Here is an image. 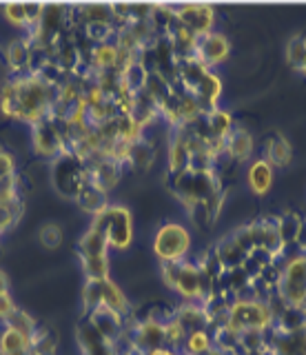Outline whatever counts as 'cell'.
I'll return each instance as SVG.
<instances>
[{
	"mask_svg": "<svg viewBox=\"0 0 306 355\" xmlns=\"http://www.w3.org/2000/svg\"><path fill=\"white\" fill-rule=\"evenodd\" d=\"M14 80L18 89V109H20L18 122L34 127L45 118H49V111L53 103L58 100V87L42 83L38 76L31 73L14 76Z\"/></svg>",
	"mask_w": 306,
	"mask_h": 355,
	"instance_id": "6da1fadb",
	"label": "cell"
},
{
	"mask_svg": "<svg viewBox=\"0 0 306 355\" xmlns=\"http://www.w3.org/2000/svg\"><path fill=\"white\" fill-rule=\"evenodd\" d=\"M51 182L56 193L62 198H75L84 182H89V171H87L84 160L80 155L62 153L51 162Z\"/></svg>",
	"mask_w": 306,
	"mask_h": 355,
	"instance_id": "7a4b0ae2",
	"label": "cell"
},
{
	"mask_svg": "<svg viewBox=\"0 0 306 355\" xmlns=\"http://www.w3.org/2000/svg\"><path fill=\"white\" fill-rule=\"evenodd\" d=\"M191 242L189 229L171 220L158 227L153 238V253L160 262H182L189 258Z\"/></svg>",
	"mask_w": 306,
	"mask_h": 355,
	"instance_id": "3957f363",
	"label": "cell"
},
{
	"mask_svg": "<svg viewBox=\"0 0 306 355\" xmlns=\"http://www.w3.org/2000/svg\"><path fill=\"white\" fill-rule=\"evenodd\" d=\"M228 327L237 333L242 331H269L273 327V315L267 302L255 297H235L228 309Z\"/></svg>",
	"mask_w": 306,
	"mask_h": 355,
	"instance_id": "277c9868",
	"label": "cell"
},
{
	"mask_svg": "<svg viewBox=\"0 0 306 355\" xmlns=\"http://www.w3.org/2000/svg\"><path fill=\"white\" fill-rule=\"evenodd\" d=\"M278 295L289 306H302L306 300V253L289 255L282 266Z\"/></svg>",
	"mask_w": 306,
	"mask_h": 355,
	"instance_id": "5b68a950",
	"label": "cell"
},
{
	"mask_svg": "<svg viewBox=\"0 0 306 355\" xmlns=\"http://www.w3.org/2000/svg\"><path fill=\"white\" fill-rule=\"evenodd\" d=\"M129 331H131V344H134V351L138 355H149L156 353L160 349H165V324L158 320H140V322H129Z\"/></svg>",
	"mask_w": 306,
	"mask_h": 355,
	"instance_id": "8992f818",
	"label": "cell"
},
{
	"mask_svg": "<svg viewBox=\"0 0 306 355\" xmlns=\"http://www.w3.org/2000/svg\"><path fill=\"white\" fill-rule=\"evenodd\" d=\"M31 149H34L38 158L51 160V162L64 153L62 138L51 118H45L42 122H38V125L31 127Z\"/></svg>",
	"mask_w": 306,
	"mask_h": 355,
	"instance_id": "52a82bcc",
	"label": "cell"
},
{
	"mask_svg": "<svg viewBox=\"0 0 306 355\" xmlns=\"http://www.w3.org/2000/svg\"><path fill=\"white\" fill-rule=\"evenodd\" d=\"M109 249L127 251L134 242V218L125 205H111V225L107 231Z\"/></svg>",
	"mask_w": 306,
	"mask_h": 355,
	"instance_id": "ba28073f",
	"label": "cell"
},
{
	"mask_svg": "<svg viewBox=\"0 0 306 355\" xmlns=\"http://www.w3.org/2000/svg\"><path fill=\"white\" fill-rule=\"evenodd\" d=\"M269 355H306V327L298 331H267Z\"/></svg>",
	"mask_w": 306,
	"mask_h": 355,
	"instance_id": "9c48e42d",
	"label": "cell"
},
{
	"mask_svg": "<svg viewBox=\"0 0 306 355\" xmlns=\"http://www.w3.org/2000/svg\"><path fill=\"white\" fill-rule=\"evenodd\" d=\"M176 16L184 27H189L195 36L202 38L215 27V9L209 5H178Z\"/></svg>",
	"mask_w": 306,
	"mask_h": 355,
	"instance_id": "30bf717a",
	"label": "cell"
},
{
	"mask_svg": "<svg viewBox=\"0 0 306 355\" xmlns=\"http://www.w3.org/2000/svg\"><path fill=\"white\" fill-rule=\"evenodd\" d=\"M228 55H231V40H228L224 33L211 31L198 40V60L204 62L209 69L222 64Z\"/></svg>",
	"mask_w": 306,
	"mask_h": 355,
	"instance_id": "8fae6325",
	"label": "cell"
},
{
	"mask_svg": "<svg viewBox=\"0 0 306 355\" xmlns=\"http://www.w3.org/2000/svg\"><path fill=\"white\" fill-rule=\"evenodd\" d=\"M173 291L182 297V302H200L202 300V271L193 260L187 258L180 262L178 282Z\"/></svg>",
	"mask_w": 306,
	"mask_h": 355,
	"instance_id": "7c38bea8",
	"label": "cell"
},
{
	"mask_svg": "<svg viewBox=\"0 0 306 355\" xmlns=\"http://www.w3.org/2000/svg\"><path fill=\"white\" fill-rule=\"evenodd\" d=\"M87 318H89L91 324L100 331L105 342L111 344V347L120 340V336H123V331H125V318H120L118 313H114V311H109L105 306H98Z\"/></svg>",
	"mask_w": 306,
	"mask_h": 355,
	"instance_id": "4fadbf2b",
	"label": "cell"
},
{
	"mask_svg": "<svg viewBox=\"0 0 306 355\" xmlns=\"http://www.w3.org/2000/svg\"><path fill=\"white\" fill-rule=\"evenodd\" d=\"M226 149H224V155L233 164H242L246 162L251 155H253V149H255V142H253V136L249 133V129L235 125L233 131L226 136Z\"/></svg>",
	"mask_w": 306,
	"mask_h": 355,
	"instance_id": "5bb4252c",
	"label": "cell"
},
{
	"mask_svg": "<svg viewBox=\"0 0 306 355\" xmlns=\"http://www.w3.org/2000/svg\"><path fill=\"white\" fill-rule=\"evenodd\" d=\"M191 153L187 147V138H184L182 129H171L169 138V149H167V171L178 175L189 169Z\"/></svg>",
	"mask_w": 306,
	"mask_h": 355,
	"instance_id": "9a60e30c",
	"label": "cell"
},
{
	"mask_svg": "<svg viewBox=\"0 0 306 355\" xmlns=\"http://www.w3.org/2000/svg\"><path fill=\"white\" fill-rule=\"evenodd\" d=\"M123 169L125 166L120 162H116L111 158H105L100 162H96L93 166H89L87 171H89V182L96 184L98 189H102L105 193H109L111 189L118 187L120 178H123Z\"/></svg>",
	"mask_w": 306,
	"mask_h": 355,
	"instance_id": "2e32d148",
	"label": "cell"
},
{
	"mask_svg": "<svg viewBox=\"0 0 306 355\" xmlns=\"http://www.w3.org/2000/svg\"><path fill=\"white\" fill-rule=\"evenodd\" d=\"M29 51H31V42H29L27 36L14 38L5 47V62L9 67V71H12V76H23V73H27Z\"/></svg>",
	"mask_w": 306,
	"mask_h": 355,
	"instance_id": "e0dca14e",
	"label": "cell"
},
{
	"mask_svg": "<svg viewBox=\"0 0 306 355\" xmlns=\"http://www.w3.org/2000/svg\"><path fill=\"white\" fill-rule=\"evenodd\" d=\"M246 184L255 196H267L273 184V166L264 158H255L246 169Z\"/></svg>",
	"mask_w": 306,
	"mask_h": 355,
	"instance_id": "ac0fdd59",
	"label": "cell"
},
{
	"mask_svg": "<svg viewBox=\"0 0 306 355\" xmlns=\"http://www.w3.org/2000/svg\"><path fill=\"white\" fill-rule=\"evenodd\" d=\"M102 306L109 309V311H114V313H118L120 318H125V320L131 315V311H134V306H131V302H129V297L123 291V286L116 284L111 277L102 282Z\"/></svg>",
	"mask_w": 306,
	"mask_h": 355,
	"instance_id": "d6986e66",
	"label": "cell"
},
{
	"mask_svg": "<svg viewBox=\"0 0 306 355\" xmlns=\"http://www.w3.org/2000/svg\"><path fill=\"white\" fill-rule=\"evenodd\" d=\"M173 318H176L180 324L184 327V331H200V329H209V320H206V313L200 302H182L173 311Z\"/></svg>",
	"mask_w": 306,
	"mask_h": 355,
	"instance_id": "ffe728a7",
	"label": "cell"
},
{
	"mask_svg": "<svg viewBox=\"0 0 306 355\" xmlns=\"http://www.w3.org/2000/svg\"><path fill=\"white\" fill-rule=\"evenodd\" d=\"M273 169L276 166H289L291 160H293V149H291V144L289 140L280 136V133H273V136L264 142V155H262Z\"/></svg>",
	"mask_w": 306,
	"mask_h": 355,
	"instance_id": "44dd1931",
	"label": "cell"
},
{
	"mask_svg": "<svg viewBox=\"0 0 306 355\" xmlns=\"http://www.w3.org/2000/svg\"><path fill=\"white\" fill-rule=\"evenodd\" d=\"M156 153H158L156 142L149 140V138H142V140L131 144L127 164L136 171H149L153 166V162H156Z\"/></svg>",
	"mask_w": 306,
	"mask_h": 355,
	"instance_id": "7402d4cb",
	"label": "cell"
},
{
	"mask_svg": "<svg viewBox=\"0 0 306 355\" xmlns=\"http://www.w3.org/2000/svg\"><path fill=\"white\" fill-rule=\"evenodd\" d=\"M109 193H105L102 189H98L96 184L91 182H84L82 189L78 191V196H75V205H78V209L82 211V214L87 216H96L98 211H102L107 205H109Z\"/></svg>",
	"mask_w": 306,
	"mask_h": 355,
	"instance_id": "603a6c76",
	"label": "cell"
},
{
	"mask_svg": "<svg viewBox=\"0 0 306 355\" xmlns=\"http://www.w3.org/2000/svg\"><path fill=\"white\" fill-rule=\"evenodd\" d=\"M215 247V253H217V258H220L222 266H224V271L228 269H240V266L244 264L246 260V251L240 247V244L235 242V238L228 233V236H224L217 244H213Z\"/></svg>",
	"mask_w": 306,
	"mask_h": 355,
	"instance_id": "cb8c5ba5",
	"label": "cell"
},
{
	"mask_svg": "<svg viewBox=\"0 0 306 355\" xmlns=\"http://www.w3.org/2000/svg\"><path fill=\"white\" fill-rule=\"evenodd\" d=\"M75 253H78V258H96V255H109V240L105 233L96 231V229H87L78 244H75Z\"/></svg>",
	"mask_w": 306,
	"mask_h": 355,
	"instance_id": "d4e9b609",
	"label": "cell"
},
{
	"mask_svg": "<svg viewBox=\"0 0 306 355\" xmlns=\"http://www.w3.org/2000/svg\"><path fill=\"white\" fill-rule=\"evenodd\" d=\"M75 342H78L82 355L91 353V351L100 349V347H105V344H107L105 338L100 336V331H98L89 322V318H82L78 322V327H75Z\"/></svg>",
	"mask_w": 306,
	"mask_h": 355,
	"instance_id": "484cf974",
	"label": "cell"
},
{
	"mask_svg": "<svg viewBox=\"0 0 306 355\" xmlns=\"http://www.w3.org/2000/svg\"><path fill=\"white\" fill-rule=\"evenodd\" d=\"M0 114L9 120L18 122L20 109H18V89H16L14 76L5 78V83L0 85Z\"/></svg>",
	"mask_w": 306,
	"mask_h": 355,
	"instance_id": "4316f807",
	"label": "cell"
},
{
	"mask_svg": "<svg viewBox=\"0 0 306 355\" xmlns=\"http://www.w3.org/2000/svg\"><path fill=\"white\" fill-rule=\"evenodd\" d=\"M206 127H209V133L211 138H220V140H226L228 133L233 131L235 122H233V116L228 114L226 109L222 107H215L211 114H206Z\"/></svg>",
	"mask_w": 306,
	"mask_h": 355,
	"instance_id": "83f0119b",
	"label": "cell"
},
{
	"mask_svg": "<svg viewBox=\"0 0 306 355\" xmlns=\"http://www.w3.org/2000/svg\"><path fill=\"white\" fill-rule=\"evenodd\" d=\"M31 355H56L58 353V333L47 324H40L38 333L31 338Z\"/></svg>",
	"mask_w": 306,
	"mask_h": 355,
	"instance_id": "f1b7e54d",
	"label": "cell"
},
{
	"mask_svg": "<svg viewBox=\"0 0 306 355\" xmlns=\"http://www.w3.org/2000/svg\"><path fill=\"white\" fill-rule=\"evenodd\" d=\"M302 218L300 214H293V211H287V214L282 216H276V222H278V236L282 240L284 247H295V240H298V231H300V225H302Z\"/></svg>",
	"mask_w": 306,
	"mask_h": 355,
	"instance_id": "f546056e",
	"label": "cell"
},
{
	"mask_svg": "<svg viewBox=\"0 0 306 355\" xmlns=\"http://www.w3.org/2000/svg\"><path fill=\"white\" fill-rule=\"evenodd\" d=\"M213 349V338L209 329H200V331H191L184 338V344L180 353L182 355H204Z\"/></svg>",
	"mask_w": 306,
	"mask_h": 355,
	"instance_id": "4dcf8cb0",
	"label": "cell"
},
{
	"mask_svg": "<svg viewBox=\"0 0 306 355\" xmlns=\"http://www.w3.org/2000/svg\"><path fill=\"white\" fill-rule=\"evenodd\" d=\"M84 280H109L111 275V258L109 255H96V258H82L80 260Z\"/></svg>",
	"mask_w": 306,
	"mask_h": 355,
	"instance_id": "1f68e13d",
	"label": "cell"
},
{
	"mask_svg": "<svg viewBox=\"0 0 306 355\" xmlns=\"http://www.w3.org/2000/svg\"><path fill=\"white\" fill-rule=\"evenodd\" d=\"M306 327V315L300 306H284L280 313L273 318V329L276 331H298Z\"/></svg>",
	"mask_w": 306,
	"mask_h": 355,
	"instance_id": "d6a6232c",
	"label": "cell"
},
{
	"mask_svg": "<svg viewBox=\"0 0 306 355\" xmlns=\"http://www.w3.org/2000/svg\"><path fill=\"white\" fill-rule=\"evenodd\" d=\"M29 347H31V342L25 336H20L18 331L3 324V329H0V353L18 355V353H27Z\"/></svg>",
	"mask_w": 306,
	"mask_h": 355,
	"instance_id": "836d02e7",
	"label": "cell"
},
{
	"mask_svg": "<svg viewBox=\"0 0 306 355\" xmlns=\"http://www.w3.org/2000/svg\"><path fill=\"white\" fill-rule=\"evenodd\" d=\"M5 327L18 331L20 336H25V338L31 342V338H34L36 333H38V329H40V322H36L34 315L27 313L25 309H20V306H18V309L14 311V313H12V318H9V320L5 322Z\"/></svg>",
	"mask_w": 306,
	"mask_h": 355,
	"instance_id": "e575fe53",
	"label": "cell"
},
{
	"mask_svg": "<svg viewBox=\"0 0 306 355\" xmlns=\"http://www.w3.org/2000/svg\"><path fill=\"white\" fill-rule=\"evenodd\" d=\"M211 338H213V349H217L220 353H224V355L237 353V347H240V333H237L235 329H231L228 324L211 329Z\"/></svg>",
	"mask_w": 306,
	"mask_h": 355,
	"instance_id": "d590c367",
	"label": "cell"
},
{
	"mask_svg": "<svg viewBox=\"0 0 306 355\" xmlns=\"http://www.w3.org/2000/svg\"><path fill=\"white\" fill-rule=\"evenodd\" d=\"M147 78H149V69L140 60L131 62L127 69L123 71V89L129 94H138L145 89L147 85Z\"/></svg>",
	"mask_w": 306,
	"mask_h": 355,
	"instance_id": "8d00e7d4",
	"label": "cell"
},
{
	"mask_svg": "<svg viewBox=\"0 0 306 355\" xmlns=\"http://www.w3.org/2000/svg\"><path fill=\"white\" fill-rule=\"evenodd\" d=\"M116 58H118V44L116 40H109L93 47V69L96 71H109L116 69Z\"/></svg>",
	"mask_w": 306,
	"mask_h": 355,
	"instance_id": "74e56055",
	"label": "cell"
},
{
	"mask_svg": "<svg viewBox=\"0 0 306 355\" xmlns=\"http://www.w3.org/2000/svg\"><path fill=\"white\" fill-rule=\"evenodd\" d=\"M102 282L100 280H84V286H82V291H80L84 318L89 315L91 311H96L98 306H102Z\"/></svg>",
	"mask_w": 306,
	"mask_h": 355,
	"instance_id": "f35d334b",
	"label": "cell"
},
{
	"mask_svg": "<svg viewBox=\"0 0 306 355\" xmlns=\"http://www.w3.org/2000/svg\"><path fill=\"white\" fill-rule=\"evenodd\" d=\"M284 55H287V62H289L291 69L304 73V64H306V38L304 36H293L287 42Z\"/></svg>",
	"mask_w": 306,
	"mask_h": 355,
	"instance_id": "ab89813d",
	"label": "cell"
},
{
	"mask_svg": "<svg viewBox=\"0 0 306 355\" xmlns=\"http://www.w3.org/2000/svg\"><path fill=\"white\" fill-rule=\"evenodd\" d=\"M38 240L47 251H56L64 240V231L58 222H45V225L38 229Z\"/></svg>",
	"mask_w": 306,
	"mask_h": 355,
	"instance_id": "60d3db41",
	"label": "cell"
},
{
	"mask_svg": "<svg viewBox=\"0 0 306 355\" xmlns=\"http://www.w3.org/2000/svg\"><path fill=\"white\" fill-rule=\"evenodd\" d=\"M184 338H187V331H184V327L176 318L165 322V349L180 351L184 344Z\"/></svg>",
	"mask_w": 306,
	"mask_h": 355,
	"instance_id": "b9f144b4",
	"label": "cell"
},
{
	"mask_svg": "<svg viewBox=\"0 0 306 355\" xmlns=\"http://www.w3.org/2000/svg\"><path fill=\"white\" fill-rule=\"evenodd\" d=\"M178 273H180V262H160V280L171 291L176 288Z\"/></svg>",
	"mask_w": 306,
	"mask_h": 355,
	"instance_id": "7bdbcfd3",
	"label": "cell"
},
{
	"mask_svg": "<svg viewBox=\"0 0 306 355\" xmlns=\"http://www.w3.org/2000/svg\"><path fill=\"white\" fill-rule=\"evenodd\" d=\"M3 16L9 25H14L18 29H25V5H18V3H12V5H5L3 7Z\"/></svg>",
	"mask_w": 306,
	"mask_h": 355,
	"instance_id": "ee69618b",
	"label": "cell"
},
{
	"mask_svg": "<svg viewBox=\"0 0 306 355\" xmlns=\"http://www.w3.org/2000/svg\"><path fill=\"white\" fill-rule=\"evenodd\" d=\"M18 173V164H16V155L0 149V180H7V178H14Z\"/></svg>",
	"mask_w": 306,
	"mask_h": 355,
	"instance_id": "f6af8a7d",
	"label": "cell"
},
{
	"mask_svg": "<svg viewBox=\"0 0 306 355\" xmlns=\"http://www.w3.org/2000/svg\"><path fill=\"white\" fill-rule=\"evenodd\" d=\"M231 236L235 238V242L240 244V247H242L246 253H251L255 249V242H253V233H251V227H249V222L246 225H242V227H237Z\"/></svg>",
	"mask_w": 306,
	"mask_h": 355,
	"instance_id": "bcb514c9",
	"label": "cell"
},
{
	"mask_svg": "<svg viewBox=\"0 0 306 355\" xmlns=\"http://www.w3.org/2000/svg\"><path fill=\"white\" fill-rule=\"evenodd\" d=\"M45 5H25V31H34L40 25Z\"/></svg>",
	"mask_w": 306,
	"mask_h": 355,
	"instance_id": "7dc6e473",
	"label": "cell"
},
{
	"mask_svg": "<svg viewBox=\"0 0 306 355\" xmlns=\"http://www.w3.org/2000/svg\"><path fill=\"white\" fill-rule=\"evenodd\" d=\"M18 309V304L14 302L12 293H3L0 295V324H5V322L12 318V313Z\"/></svg>",
	"mask_w": 306,
	"mask_h": 355,
	"instance_id": "c3c4849f",
	"label": "cell"
},
{
	"mask_svg": "<svg viewBox=\"0 0 306 355\" xmlns=\"http://www.w3.org/2000/svg\"><path fill=\"white\" fill-rule=\"evenodd\" d=\"M18 225V218L14 216V211L7 205H0V236L7 233L9 229H14Z\"/></svg>",
	"mask_w": 306,
	"mask_h": 355,
	"instance_id": "681fc988",
	"label": "cell"
},
{
	"mask_svg": "<svg viewBox=\"0 0 306 355\" xmlns=\"http://www.w3.org/2000/svg\"><path fill=\"white\" fill-rule=\"evenodd\" d=\"M295 247L300 249V253L306 251V218H302V225H300V231H298V240H295Z\"/></svg>",
	"mask_w": 306,
	"mask_h": 355,
	"instance_id": "f907efd6",
	"label": "cell"
},
{
	"mask_svg": "<svg viewBox=\"0 0 306 355\" xmlns=\"http://www.w3.org/2000/svg\"><path fill=\"white\" fill-rule=\"evenodd\" d=\"M3 293H9V277L3 269H0V295Z\"/></svg>",
	"mask_w": 306,
	"mask_h": 355,
	"instance_id": "816d5d0a",
	"label": "cell"
},
{
	"mask_svg": "<svg viewBox=\"0 0 306 355\" xmlns=\"http://www.w3.org/2000/svg\"><path fill=\"white\" fill-rule=\"evenodd\" d=\"M204 355H224V353H220V351H217V349H211L209 353H204Z\"/></svg>",
	"mask_w": 306,
	"mask_h": 355,
	"instance_id": "f5cc1de1",
	"label": "cell"
},
{
	"mask_svg": "<svg viewBox=\"0 0 306 355\" xmlns=\"http://www.w3.org/2000/svg\"><path fill=\"white\" fill-rule=\"evenodd\" d=\"M18 355H31V353H29V351H27V353H18Z\"/></svg>",
	"mask_w": 306,
	"mask_h": 355,
	"instance_id": "db71d44e",
	"label": "cell"
},
{
	"mask_svg": "<svg viewBox=\"0 0 306 355\" xmlns=\"http://www.w3.org/2000/svg\"><path fill=\"white\" fill-rule=\"evenodd\" d=\"M304 73H306V64H304Z\"/></svg>",
	"mask_w": 306,
	"mask_h": 355,
	"instance_id": "11a10c76",
	"label": "cell"
},
{
	"mask_svg": "<svg viewBox=\"0 0 306 355\" xmlns=\"http://www.w3.org/2000/svg\"><path fill=\"white\" fill-rule=\"evenodd\" d=\"M231 355H240V353H231Z\"/></svg>",
	"mask_w": 306,
	"mask_h": 355,
	"instance_id": "9f6ffc18",
	"label": "cell"
},
{
	"mask_svg": "<svg viewBox=\"0 0 306 355\" xmlns=\"http://www.w3.org/2000/svg\"><path fill=\"white\" fill-rule=\"evenodd\" d=\"M0 355H3V353H0Z\"/></svg>",
	"mask_w": 306,
	"mask_h": 355,
	"instance_id": "6f0895ef",
	"label": "cell"
},
{
	"mask_svg": "<svg viewBox=\"0 0 306 355\" xmlns=\"http://www.w3.org/2000/svg\"><path fill=\"white\" fill-rule=\"evenodd\" d=\"M304 253H306V251H304Z\"/></svg>",
	"mask_w": 306,
	"mask_h": 355,
	"instance_id": "680465c9",
	"label": "cell"
}]
</instances>
